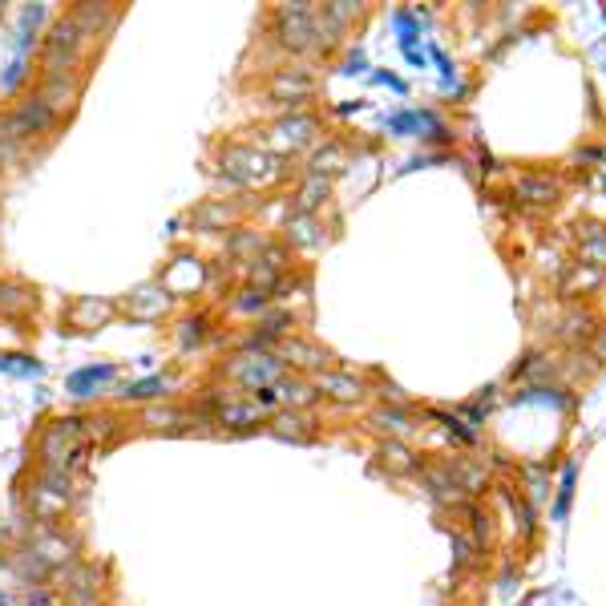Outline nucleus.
Segmentation results:
<instances>
[{
  "instance_id": "9",
  "label": "nucleus",
  "mask_w": 606,
  "mask_h": 606,
  "mask_svg": "<svg viewBox=\"0 0 606 606\" xmlns=\"http://www.w3.org/2000/svg\"><path fill=\"white\" fill-rule=\"evenodd\" d=\"M114 316H118V303H114V299H97V295H77V299L69 303V312H65L69 328H77V332L106 328Z\"/></svg>"
},
{
  "instance_id": "7",
  "label": "nucleus",
  "mask_w": 606,
  "mask_h": 606,
  "mask_svg": "<svg viewBox=\"0 0 606 606\" xmlns=\"http://www.w3.org/2000/svg\"><path fill=\"white\" fill-rule=\"evenodd\" d=\"M316 33H320V25H316V13H312L308 5H287V9L275 13V37H279L287 49H295V53L308 49Z\"/></svg>"
},
{
  "instance_id": "12",
  "label": "nucleus",
  "mask_w": 606,
  "mask_h": 606,
  "mask_svg": "<svg viewBox=\"0 0 606 606\" xmlns=\"http://www.w3.org/2000/svg\"><path fill=\"white\" fill-rule=\"evenodd\" d=\"M37 93L49 101L57 114H65V110L77 106V97H81V77H77V73H45Z\"/></svg>"
},
{
  "instance_id": "22",
  "label": "nucleus",
  "mask_w": 606,
  "mask_h": 606,
  "mask_svg": "<svg viewBox=\"0 0 606 606\" xmlns=\"http://www.w3.org/2000/svg\"><path fill=\"white\" fill-rule=\"evenodd\" d=\"M324 194H328V182H324L320 174H312V182H308V190H303V194L295 198V207H299V211H316Z\"/></svg>"
},
{
  "instance_id": "15",
  "label": "nucleus",
  "mask_w": 606,
  "mask_h": 606,
  "mask_svg": "<svg viewBox=\"0 0 606 606\" xmlns=\"http://www.w3.org/2000/svg\"><path fill=\"white\" fill-rule=\"evenodd\" d=\"M114 376H118V364H89V368L73 372L65 388H69L73 396H93V392H101V388H106Z\"/></svg>"
},
{
  "instance_id": "26",
  "label": "nucleus",
  "mask_w": 606,
  "mask_h": 606,
  "mask_svg": "<svg viewBox=\"0 0 606 606\" xmlns=\"http://www.w3.org/2000/svg\"><path fill=\"white\" fill-rule=\"evenodd\" d=\"M0 138H5V134H0Z\"/></svg>"
},
{
  "instance_id": "18",
  "label": "nucleus",
  "mask_w": 606,
  "mask_h": 606,
  "mask_svg": "<svg viewBox=\"0 0 606 606\" xmlns=\"http://www.w3.org/2000/svg\"><path fill=\"white\" fill-rule=\"evenodd\" d=\"M142 421H146V429H166V433H174V429H182L190 417H186L182 409H146Z\"/></svg>"
},
{
  "instance_id": "17",
  "label": "nucleus",
  "mask_w": 606,
  "mask_h": 606,
  "mask_svg": "<svg viewBox=\"0 0 606 606\" xmlns=\"http://www.w3.org/2000/svg\"><path fill=\"white\" fill-rule=\"evenodd\" d=\"M312 118H287V122H279L271 134H275V142H291V150L295 146H303V142H308L312 138Z\"/></svg>"
},
{
  "instance_id": "13",
  "label": "nucleus",
  "mask_w": 606,
  "mask_h": 606,
  "mask_svg": "<svg viewBox=\"0 0 606 606\" xmlns=\"http://www.w3.org/2000/svg\"><path fill=\"white\" fill-rule=\"evenodd\" d=\"M170 308V295H166V287L162 283H146V287H138L134 295H130V303H126V312H130V320H162V312Z\"/></svg>"
},
{
  "instance_id": "6",
  "label": "nucleus",
  "mask_w": 606,
  "mask_h": 606,
  "mask_svg": "<svg viewBox=\"0 0 606 606\" xmlns=\"http://www.w3.org/2000/svg\"><path fill=\"white\" fill-rule=\"evenodd\" d=\"M227 376L239 384V388H251V392H263V388H275L279 384V360L275 356H263V352H247V356H235Z\"/></svg>"
},
{
  "instance_id": "24",
  "label": "nucleus",
  "mask_w": 606,
  "mask_h": 606,
  "mask_svg": "<svg viewBox=\"0 0 606 606\" xmlns=\"http://www.w3.org/2000/svg\"><path fill=\"white\" fill-rule=\"evenodd\" d=\"M0 368H5V372H17V376H37L41 372V364L37 360H25V356H0Z\"/></svg>"
},
{
  "instance_id": "2",
  "label": "nucleus",
  "mask_w": 606,
  "mask_h": 606,
  "mask_svg": "<svg viewBox=\"0 0 606 606\" xmlns=\"http://www.w3.org/2000/svg\"><path fill=\"white\" fill-rule=\"evenodd\" d=\"M77 489H73V473L65 469H37L29 489H25V501H29V514L33 522L41 526H61L69 505H73Z\"/></svg>"
},
{
  "instance_id": "8",
  "label": "nucleus",
  "mask_w": 606,
  "mask_h": 606,
  "mask_svg": "<svg viewBox=\"0 0 606 606\" xmlns=\"http://www.w3.org/2000/svg\"><path fill=\"white\" fill-rule=\"evenodd\" d=\"M61 598L65 606H97L101 602V574L89 562H77L61 574Z\"/></svg>"
},
{
  "instance_id": "4",
  "label": "nucleus",
  "mask_w": 606,
  "mask_h": 606,
  "mask_svg": "<svg viewBox=\"0 0 606 606\" xmlns=\"http://www.w3.org/2000/svg\"><path fill=\"white\" fill-rule=\"evenodd\" d=\"M57 126H61V114L49 106L41 93L21 97L9 114H0V134L13 138V142H21V146H29L33 138H53Z\"/></svg>"
},
{
  "instance_id": "21",
  "label": "nucleus",
  "mask_w": 606,
  "mask_h": 606,
  "mask_svg": "<svg viewBox=\"0 0 606 606\" xmlns=\"http://www.w3.org/2000/svg\"><path fill=\"white\" fill-rule=\"evenodd\" d=\"M178 348L186 352V348H194V344H202V340H207V316H194V320H182L178 324Z\"/></svg>"
},
{
  "instance_id": "25",
  "label": "nucleus",
  "mask_w": 606,
  "mask_h": 606,
  "mask_svg": "<svg viewBox=\"0 0 606 606\" xmlns=\"http://www.w3.org/2000/svg\"><path fill=\"white\" fill-rule=\"evenodd\" d=\"M0 17H5V5H0Z\"/></svg>"
},
{
  "instance_id": "5",
  "label": "nucleus",
  "mask_w": 606,
  "mask_h": 606,
  "mask_svg": "<svg viewBox=\"0 0 606 606\" xmlns=\"http://www.w3.org/2000/svg\"><path fill=\"white\" fill-rule=\"evenodd\" d=\"M219 162H223V174L243 186H263L279 174V158L267 150H255V146H223Z\"/></svg>"
},
{
  "instance_id": "23",
  "label": "nucleus",
  "mask_w": 606,
  "mask_h": 606,
  "mask_svg": "<svg viewBox=\"0 0 606 606\" xmlns=\"http://www.w3.org/2000/svg\"><path fill=\"white\" fill-rule=\"evenodd\" d=\"M29 61H33V57H25V53H17V61L9 65V73H5V77H0V89H5V93H13V89H17V85H21L25 77H29Z\"/></svg>"
},
{
  "instance_id": "10",
  "label": "nucleus",
  "mask_w": 606,
  "mask_h": 606,
  "mask_svg": "<svg viewBox=\"0 0 606 606\" xmlns=\"http://www.w3.org/2000/svg\"><path fill=\"white\" fill-rule=\"evenodd\" d=\"M162 287H166V295L174 299V295H190V291H198L202 283H207V267H202V259L198 255H178L166 271H162V279H158Z\"/></svg>"
},
{
  "instance_id": "19",
  "label": "nucleus",
  "mask_w": 606,
  "mask_h": 606,
  "mask_svg": "<svg viewBox=\"0 0 606 606\" xmlns=\"http://www.w3.org/2000/svg\"><path fill=\"white\" fill-rule=\"evenodd\" d=\"M231 223V211H227V202H207L198 215H194V227L202 231H223Z\"/></svg>"
},
{
  "instance_id": "20",
  "label": "nucleus",
  "mask_w": 606,
  "mask_h": 606,
  "mask_svg": "<svg viewBox=\"0 0 606 606\" xmlns=\"http://www.w3.org/2000/svg\"><path fill=\"white\" fill-rule=\"evenodd\" d=\"M166 392H170V380H166V376H150V380L130 384L122 396H126V400H158V396H166Z\"/></svg>"
},
{
  "instance_id": "11",
  "label": "nucleus",
  "mask_w": 606,
  "mask_h": 606,
  "mask_svg": "<svg viewBox=\"0 0 606 606\" xmlns=\"http://www.w3.org/2000/svg\"><path fill=\"white\" fill-rule=\"evenodd\" d=\"M267 417V409L259 400H219L211 409V425L219 429H251Z\"/></svg>"
},
{
  "instance_id": "3",
  "label": "nucleus",
  "mask_w": 606,
  "mask_h": 606,
  "mask_svg": "<svg viewBox=\"0 0 606 606\" xmlns=\"http://www.w3.org/2000/svg\"><path fill=\"white\" fill-rule=\"evenodd\" d=\"M85 45H89V33L81 29V21L73 13L57 17L45 33V45H41L45 73H77L85 61Z\"/></svg>"
},
{
  "instance_id": "14",
  "label": "nucleus",
  "mask_w": 606,
  "mask_h": 606,
  "mask_svg": "<svg viewBox=\"0 0 606 606\" xmlns=\"http://www.w3.org/2000/svg\"><path fill=\"white\" fill-rule=\"evenodd\" d=\"M271 97L275 101H299V97H312V89H316V81L303 73V69H279L275 77H271Z\"/></svg>"
},
{
  "instance_id": "16",
  "label": "nucleus",
  "mask_w": 606,
  "mask_h": 606,
  "mask_svg": "<svg viewBox=\"0 0 606 606\" xmlns=\"http://www.w3.org/2000/svg\"><path fill=\"white\" fill-rule=\"evenodd\" d=\"M37 308V295L21 283H0V316H25Z\"/></svg>"
},
{
  "instance_id": "1",
  "label": "nucleus",
  "mask_w": 606,
  "mask_h": 606,
  "mask_svg": "<svg viewBox=\"0 0 606 606\" xmlns=\"http://www.w3.org/2000/svg\"><path fill=\"white\" fill-rule=\"evenodd\" d=\"M85 445H89V421H81V417H57L37 437V469H65V473H73L81 465Z\"/></svg>"
}]
</instances>
